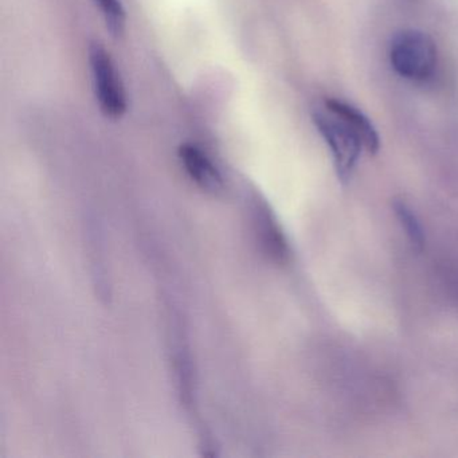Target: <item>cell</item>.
<instances>
[{
    "mask_svg": "<svg viewBox=\"0 0 458 458\" xmlns=\"http://www.w3.org/2000/svg\"><path fill=\"white\" fill-rule=\"evenodd\" d=\"M89 65L100 111L108 119H122L128 109L127 93L119 71L103 45H90Z\"/></svg>",
    "mask_w": 458,
    "mask_h": 458,
    "instance_id": "3957f363",
    "label": "cell"
},
{
    "mask_svg": "<svg viewBox=\"0 0 458 458\" xmlns=\"http://www.w3.org/2000/svg\"><path fill=\"white\" fill-rule=\"evenodd\" d=\"M312 119L331 149L342 183H348L352 178L363 149L372 155L379 151V135L371 120L351 104L327 98L313 109Z\"/></svg>",
    "mask_w": 458,
    "mask_h": 458,
    "instance_id": "6da1fadb",
    "label": "cell"
},
{
    "mask_svg": "<svg viewBox=\"0 0 458 458\" xmlns=\"http://www.w3.org/2000/svg\"><path fill=\"white\" fill-rule=\"evenodd\" d=\"M95 2L100 9L106 28L111 31L112 36H123L125 26H127V14H125L122 0H95Z\"/></svg>",
    "mask_w": 458,
    "mask_h": 458,
    "instance_id": "52a82bcc",
    "label": "cell"
},
{
    "mask_svg": "<svg viewBox=\"0 0 458 458\" xmlns=\"http://www.w3.org/2000/svg\"><path fill=\"white\" fill-rule=\"evenodd\" d=\"M393 208L395 211L396 218L399 219L402 227L406 232L410 242L417 250H422L425 248V233H423L422 226H420L414 211L410 208L406 202L401 199L394 200Z\"/></svg>",
    "mask_w": 458,
    "mask_h": 458,
    "instance_id": "8992f818",
    "label": "cell"
},
{
    "mask_svg": "<svg viewBox=\"0 0 458 458\" xmlns=\"http://www.w3.org/2000/svg\"><path fill=\"white\" fill-rule=\"evenodd\" d=\"M390 63L394 71L403 79L426 81L437 68L436 44L423 31H401L391 41Z\"/></svg>",
    "mask_w": 458,
    "mask_h": 458,
    "instance_id": "7a4b0ae2",
    "label": "cell"
},
{
    "mask_svg": "<svg viewBox=\"0 0 458 458\" xmlns=\"http://www.w3.org/2000/svg\"><path fill=\"white\" fill-rule=\"evenodd\" d=\"M179 159L186 170L187 175L200 189L208 192H219L224 190V178L213 160L195 144H182L179 148Z\"/></svg>",
    "mask_w": 458,
    "mask_h": 458,
    "instance_id": "277c9868",
    "label": "cell"
},
{
    "mask_svg": "<svg viewBox=\"0 0 458 458\" xmlns=\"http://www.w3.org/2000/svg\"><path fill=\"white\" fill-rule=\"evenodd\" d=\"M259 234L261 238L262 248L267 251V256L277 262L284 264L288 261L289 249L285 237L281 232L278 225L270 214L262 213L259 218Z\"/></svg>",
    "mask_w": 458,
    "mask_h": 458,
    "instance_id": "5b68a950",
    "label": "cell"
}]
</instances>
